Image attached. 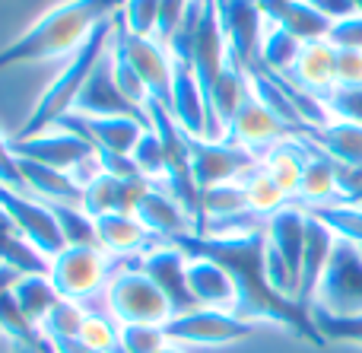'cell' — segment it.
I'll return each instance as SVG.
<instances>
[{
  "label": "cell",
  "instance_id": "obj_1",
  "mask_svg": "<svg viewBox=\"0 0 362 353\" xmlns=\"http://www.w3.org/2000/svg\"><path fill=\"white\" fill-rule=\"evenodd\" d=\"M169 245L181 248L187 258H213L232 274L238 287V306L235 316L245 322H257V318H267V322L286 325L293 335H299L302 341L315 344V347H325V337H321L318 325L312 318V309L302 306L299 299H289L283 293H276L267 280L264 271V245H267V236L264 229L245 236H204V233H185L169 239Z\"/></svg>",
  "mask_w": 362,
  "mask_h": 353
},
{
  "label": "cell",
  "instance_id": "obj_2",
  "mask_svg": "<svg viewBox=\"0 0 362 353\" xmlns=\"http://www.w3.org/2000/svg\"><path fill=\"white\" fill-rule=\"evenodd\" d=\"M124 0H64L38 16L13 45L0 48V74L19 64L74 57L102 19H112Z\"/></svg>",
  "mask_w": 362,
  "mask_h": 353
},
{
  "label": "cell",
  "instance_id": "obj_3",
  "mask_svg": "<svg viewBox=\"0 0 362 353\" xmlns=\"http://www.w3.org/2000/svg\"><path fill=\"white\" fill-rule=\"evenodd\" d=\"M112 35H115V16L112 19H102V23L95 25V32L86 38V45H83V48L70 57V64L61 70V74H57V80L45 89V96L35 102V108L29 112L25 125L19 127L16 140L38 137V134H45V131H54L57 121L67 118V115L74 112L76 99H80L86 80L93 76L95 64H99L102 57L108 54V48H112Z\"/></svg>",
  "mask_w": 362,
  "mask_h": 353
},
{
  "label": "cell",
  "instance_id": "obj_4",
  "mask_svg": "<svg viewBox=\"0 0 362 353\" xmlns=\"http://www.w3.org/2000/svg\"><path fill=\"white\" fill-rule=\"evenodd\" d=\"M312 309L327 316H362V248L353 242L337 239L334 255L325 267L318 290H315Z\"/></svg>",
  "mask_w": 362,
  "mask_h": 353
},
{
  "label": "cell",
  "instance_id": "obj_5",
  "mask_svg": "<svg viewBox=\"0 0 362 353\" xmlns=\"http://www.w3.org/2000/svg\"><path fill=\"white\" fill-rule=\"evenodd\" d=\"M105 303L118 325H165L175 316L169 299L140 271V265L131 267V271L115 274V277L108 280Z\"/></svg>",
  "mask_w": 362,
  "mask_h": 353
},
{
  "label": "cell",
  "instance_id": "obj_6",
  "mask_svg": "<svg viewBox=\"0 0 362 353\" xmlns=\"http://www.w3.org/2000/svg\"><path fill=\"white\" fill-rule=\"evenodd\" d=\"M112 51L121 54L134 70L140 74L150 102H159L172 112V80H175V67H172V54L163 42L144 35H131L124 25L115 19V35H112Z\"/></svg>",
  "mask_w": 362,
  "mask_h": 353
},
{
  "label": "cell",
  "instance_id": "obj_7",
  "mask_svg": "<svg viewBox=\"0 0 362 353\" xmlns=\"http://www.w3.org/2000/svg\"><path fill=\"white\" fill-rule=\"evenodd\" d=\"M108 252H102L99 245H67L61 255L51 258V267H48V277L51 284L57 287L64 299H89L95 296L99 290L108 287Z\"/></svg>",
  "mask_w": 362,
  "mask_h": 353
},
{
  "label": "cell",
  "instance_id": "obj_8",
  "mask_svg": "<svg viewBox=\"0 0 362 353\" xmlns=\"http://www.w3.org/2000/svg\"><path fill=\"white\" fill-rule=\"evenodd\" d=\"M261 156L229 140H206L191 137V172L197 188H216V185H235L248 175Z\"/></svg>",
  "mask_w": 362,
  "mask_h": 353
},
{
  "label": "cell",
  "instance_id": "obj_9",
  "mask_svg": "<svg viewBox=\"0 0 362 353\" xmlns=\"http://www.w3.org/2000/svg\"><path fill=\"white\" fill-rule=\"evenodd\" d=\"M0 207L10 214L16 233L23 236L35 252H42L48 261L67 248V242H64V236H61V226H57V220H54V210H51L48 204H42L38 197L0 185Z\"/></svg>",
  "mask_w": 362,
  "mask_h": 353
},
{
  "label": "cell",
  "instance_id": "obj_10",
  "mask_svg": "<svg viewBox=\"0 0 362 353\" xmlns=\"http://www.w3.org/2000/svg\"><path fill=\"white\" fill-rule=\"evenodd\" d=\"M172 344H204V347H219V344H235L255 331V322H245L235 312L223 309H191L185 316H172L163 325Z\"/></svg>",
  "mask_w": 362,
  "mask_h": 353
},
{
  "label": "cell",
  "instance_id": "obj_11",
  "mask_svg": "<svg viewBox=\"0 0 362 353\" xmlns=\"http://www.w3.org/2000/svg\"><path fill=\"white\" fill-rule=\"evenodd\" d=\"M216 13L235 61L248 74L257 70L261 67V38L267 25V16L257 6V0H216Z\"/></svg>",
  "mask_w": 362,
  "mask_h": 353
},
{
  "label": "cell",
  "instance_id": "obj_12",
  "mask_svg": "<svg viewBox=\"0 0 362 353\" xmlns=\"http://www.w3.org/2000/svg\"><path fill=\"white\" fill-rule=\"evenodd\" d=\"M187 261L191 258H187L181 248L169 245V242H159L156 248H150V252L140 258V271L159 287V293L169 299L175 316H185V312L197 309V303H194V296H191V287H187Z\"/></svg>",
  "mask_w": 362,
  "mask_h": 353
},
{
  "label": "cell",
  "instance_id": "obj_13",
  "mask_svg": "<svg viewBox=\"0 0 362 353\" xmlns=\"http://www.w3.org/2000/svg\"><path fill=\"white\" fill-rule=\"evenodd\" d=\"M248 99H251V76L229 51L223 74L216 76L210 96H206V118H210L206 121V140H223L226 127L232 125V118Z\"/></svg>",
  "mask_w": 362,
  "mask_h": 353
},
{
  "label": "cell",
  "instance_id": "obj_14",
  "mask_svg": "<svg viewBox=\"0 0 362 353\" xmlns=\"http://www.w3.org/2000/svg\"><path fill=\"white\" fill-rule=\"evenodd\" d=\"M74 112L76 115H86V118H118V115H124V118L150 121V115H146L144 108L131 105V102L124 99V93L118 89V83H115L112 48H108V54L95 64L93 76H89L86 86H83V93H80V99H76Z\"/></svg>",
  "mask_w": 362,
  "mask_h": 353
},
{
  "label": "cell",
  "instance_id": "obj_15",
  "mask_svg": "<svg viewBox=\"0 0 362 353\" xmlns=\"http://www.w3.org/2000/svg\"><path fill=\"white\" fill-rule=\"evenodd\" d=\"M13 153L19 159H32V163H42L48 169L57 172H70L76 163H83L86 156H93L95 146L86 137L74 131H45L38 137H25V140H13Z\"/></svg>",
  "mask_w": 362,
  "mask_h": 353
},
{
  "label": "cell",
  "instance_id": "obj_16",
  "mask_svg": "<svg viewBox=\"0 0 362 353\" xmlns=\"http://www.w3.org/2000/svg\"><path fill=\"white\" fill-rule=\"evenodd\" d=\"M226 57H229V42H226L223 23H219L216 13V0H206L204 16H200L197 35H194V48H191V70L197 76L200 89H204V99L210 96L216 76L223 74Z\"/></svg>",
  "mask_w": 362,
  "mask_h": 353
},
{
  "label": "cell",
  "instance_id": "obj_17",
  "mask_svg": "<svg viewBox=\"0 0 362 353\" xmlns=\"http://www.w3.org/2000/svg\"><path fill=\"white\" fill-rule=\"evenodd\" d=\"M286 137H293V131H289V127L283 125L267 105H261V102L255 99V93H251V99L238 108V115L232 118V125L226 127L223 140L238 144V146H245V150L264 156L270 146L280 144V140H286Z\"/></svg>",
  "mask_w": 362,
  "mask_h": 353
},
{
  "label": "cell",
  "instance_id": "obj_18",
  "mask_svg": "<svg viewBox=\"0 0 362 353\" xmlns=\"http://www.w3.org/2000/svg\"><path fill=\"white\" fill-rule=\"evenodd\" d=\"M187 287L191 296L197 303V309H223V312H235L238 306V287L232 280V274L226 271L219 261L213 258H197L187 261Z\"/></svg>",
  "mask_w": 362,
  "mask_h": 353
},
{
  "label": "cell",
  "instance_id": "obj_19",
  "mask_svg": "<svg viewBox=\"0 0 362 353\" xmlns=\"http://www.w3.org/2000/svg\"><path fill=\"white\" fill-rule=\"evenodd\" d=\"M334 70H337V48H334L327 38H315V42H305L296 57L293 70L286 74V80L293 86L305 89V93L318 96V99H327L337 86L334 80ZM283 76V74H280Z\"/></svg>",
  "mask_w": 362,
  "mask_h": 353
},
{
  "label": "cell",
  "instance_id": "obj_20",
  "mask_svg": "<svg viewBox=\"0 0 362 353\" xmlns=\"http://www.w3.org/2000/svg\"><path fill=\"white\" fill-rule=\"evenodd\" d=\"M153 188V182L146 178H115L102 172L86 191H83V204L80 207L86 210L93 220L105 214H134V207L140 204V197Z\"/></svg>",
  "mask_w": 362,
  "mask_h": 353
},
{
  "label": "cell",
  "instance_id": "obj_21",
  "mask_svg": "<svg viewBox=\"0 0 362 353\" xmlns=\"http://www.w3.org/2000/svg\"><path fill=\"white\" fill-rule=\"evenodd\" d=\"M134 216H137L159 242H169L185 233H197V226H194V220L187 216V210L181 207L165 188H159V185H153V188L140 197V204L134 207Z\"/></svg>",
  "mask_w": 362,
  "mask_h": 353
},
{
  "label": "cell",
  "instance_id": "obj_22",
  "mask_svg": "<svg viewBox=\"0 0 362 353\" xmlns=\"http://www.w3.org/2000/svg\"><path fill=\"white\" fill-rule=\"evenodd\" d=\"M305 226H308V210L286 204L276 214L267 216L264 223V236L267 245L280 252V258L286 261V267L296 274V280L302 277V255H305Z\"/></svg>",
  "mask_w": 362,
  "mask_h": 353
},
{
  "label": "cell",
  "instance_id": "obj_23",
  "mask_svg": "<svg viewBox=\"0 0 362 353\" xmlns=\"http://www.w3.org/2000/svg\"><path fill=\"white\" fill-rule=\"evenodd\" d=\"M299 137H305L315 150H321L327 159H334L340 169L346 172L362 169V125L334 118L325 127H305Z\"/></svg>",
  "mask_w": 362,
  "mask_h": 353
},
{
  "label": "cell",
  "instance_id": "obj_24",
  "mask_svg": "<svg viewBox=\"0 0 362 353\" xmlns=\"http://www.w3.org/2000/svg\"><path fill=\"white\" fill-rule=\"evenodd\" d=\"M175 67V80H172V118L187 137H206V99L200 89L197 76H194L191 64L172 61Z\"/></svg>",
  "mask_w": 362,
  "mask_h": 353
},
{
  "label": "cell",
  "instance_id": "obj_25",
  "mask_svg": "<svg viewBox=\"0 0 362 353\" xmlns=\"http://www.w3.org/2000/svg\"><path fill=\"white\" fill-rule=\"evenodd\" d=\"M308 156H312V146H308L305 137L293 134V137L280 140L274 144L267 153L261 156V169L280 185V191L296 201L299 195V185H302V175H305V166H308Z\"/></svg>",
  "mask_w": 362,
  "mask_h": 353
},
{
  "label": "cell",
  "instance_id": "obj_26",
  "mask_svg": "<svg viewBox=\"0 0 362 353\" xmlns=\"http://www.w3.org/2000/svg\"><path fill=\"white\" fill-rule=\"evenodd\" d=\"M296 201H302V207H321V204L346 201L344 169H340L334 159H327L321 150H315V146H312V156H308V166H305V175H302Z\"/></svg>",
  "mask_w": 362,
  "mask_h": 353
},
{
  "label": "cell",
  "instance_id": "obj_27",
  "mask_svg": "<svg viewBox=\"0 0 362 353\" xmlns=\"http://www.w3.org/2000/svg\"><path fill=\"white\" fill-rule=\"evenodd\" d=\"M337 245V236L318 220V216L308 214V226H305V255H302V277H299V303L312 309L315 290H318L321 277H325V267L334 255Z\"/></svg>",
  "mask_w": 362,
  "mask_h": 353
},
{
  "label": "cell",
  "instance_id": "obj_28",
  "mask_svg": "<svg viewBox=\"0 0 362 353\" xmlns=\"http://www.w3.org/2000/svg\"><path fill=\"white\" fill-rule=\"evenodd\" d=\"M95 236H99V248L108 255H140L144 258L153 245L156 236L144 226L134 214H105L95 220Z\"/></svg>",
  "mask_w": 362,
  "mask_h": 353
},
{
  "label": "cell",
  "instance_id": "obj_29",
  "mask_svg": "<svg viewBox=\"0 0 362 353\" xmlns=\"http://www.w3.org/2000/svg\"><path fill=\"white\" fill-rule=\"evenodd\" d=\"M19 175H23L25 191L42 204H74V207L83 204V188H76V182L67 172L48 169L42 163H32V159H19Z\"/></svg>",
  "mask_w": 362,
  "mask_h": 353
},
{
  "label": "cell",
  "instance_id": "obj_30",
  "mask_svg": "<svg viewBox=\"0 0 362 353\" xmlns=\"http://www.w3.org/2000/svg\"><path fill=\"white\" fill-rule=\"evenodd\" d=\"M83 118V127H86V137L95 144V150H108V153H121V156H131L134 146L140 144L146 131H150V121H140V118Z\"/></svg>",
  "mask_w": 362,
  "mask_h": 353
},
{
  "label": "cell",
  "instance_id": "obj_31",
  "mask_svg": "<svg viewBox=\"0 0 362 353\" xmlns=\"http://www.w3.org/2000/svg\"><path fill=\"white\" fill-rule=\"evenodd\" d=\"M10 293L19 303V309H23L38 328H42V322L48 318V312L64 299L61 293H57V287L51 284L48 274H23V277L10 287Z\"/></svg>",
  "mask_w": 362,
  "mask_h": 353
},
{
  "label": "cell",
  "instance_id": "obj_32",
  "mask_svg": "<svg viewBox=\"0 0 362 353\" xmlns=\"http://www.w3.org/2000/svg\"><path fill=\"white\" fill-rule=\"evenodd\" d=\"M270 23L283 25L286 32H293L299 42H315V38H327L331 35V19L321 16L318 10H315L308 0H289V4L276 6L274 13H270Z\"/></svg>",
  "mask_w": 362,
  "mask_h": 353
},
{
  "label": "cell",
  "instance_id": "obj_33",
  "mask_svg": "<svg viewBox=\"0 0 362 353\" xmlns=\"http://www.w3.org/2000/svg\"><path fill=\"white\" fill-rule=\"evenodd\" d=\"M302 45L305 42H299L293 32H286L283 25H276V23L267 19V25H264V38H261V67L270 70V74L286 76L289 70H293L296 57H299Z\"/></svg>",
  "mask_w": 362,
  "mask_h": 353
},
{
  "label": "cell",
  "instance_id": "obj_34",
  "mask_svg": "<svg viewBox=\"0 0 362 353\" xmlns=\"http://www.w3.org/2000/svg\"><path fill=\"white\" fill-rule=\"evenodd\" d=\"M312 216H318L337 239L353 242L362 248V204L337 201V204H321V207H305Z\"/></svg>",
  "mask_w": 362,
  "mask_h": 353
},
{
  "label": "cell",
  "instance_id": "obj_35",
  "mask_svg": "<svg viewBox=\"0 0 362 353\" xmlns=\"http://www.w3.org/2000/svg\"><path fill=\"white\" fill-rule=\"evenodd\" d=\"M238 185H242V191H245L248 210L251 214H257V216H270V214H276L280 207H286L289 204V197L280 191V185H276L274 178L261 169V166H255V169H251Z\"/></svg>",
  "mask_w": 362,
  "mask_h": 353
},
{
  "label": "cell",
  "instance_id": "obj_36",
  "mask_svg": "<svg viewBox=\"0 0 362 353\" xmlns=\"http://www.w3.org/2000/svg\"><path fill=\"white\" fill-rule=\"evenodd\" d=\"M200 210H204V226L216 220H232V216L248 214V201H245L242 185H216V188L200 191Z\"/></svg>",
  "mask_w": 362,
  "mask_h": 353
},
{
  "label": "cell",
  "instance_id": "obj_37",
  "mask_svg": "<svg viewBox=\"0 0 362 353\" xmlns=\"http://www.w3.org/2000/svg\"><path fill=\"white\" fill-rule=\"evenodd\" d=\"M48 207L54 210V220L67 245H99L95 220L83 207H74V204H48Z\"/></svg>",
  "mask_w": 362,
  "mask_h": 353
},
{
  "label": "cell",
  "instance_id": "obj_38",
  "mask_svg": "<svg viewBox=\"0 0 362 353\" xmlns=\"http://www.w3.org/2000/svg\"><path fill=\"white\" fill-rule=\"evenodd\" d=\"M134 163H137L140 175L146 178V182L153 185H163L165 178V169H169V163H165V150H163V140L156 137V131H146L144 137H140V144L134 146Z\"/></svg>",
  "mask_w": 362,
  "mask_h": 353
},
{
  "label": "cell",
  "instance_id": "obj_39",
  "mask_svg": "<svg viewBox=\"0 0 362 353\" xmlns=\"http://www.w3.org/2000/svg\"><path fill=\"white\" fill-rule=\"evenodd\" d=\"M169 344L172 341L163 325H121L118 347L124 353H159Z\"/></svg>",
  "mask_w": 362,
  "mask_h": 353
},
{
  "label": "cell",
  "instance_id": "obj_40",
  "mask_svg": "<svg viewBox=\"0 0 362 353\" xmlns=\"http://www.w3.org/2000/svg\"><path fill=\"white\" fill-rule=\"evenodd\" d=\"M159 6H163V0H124L118 23L131 35L153 38L156 35V23H159Z\"/></svg>",
  "mask_w": 362,
  "mask_h": 353
},
{
  "label": "cell",
  "instance_id": "obj_41",
  "mask_svg": "<svg viewBox=\"0 0 362 353\" xmlns=\"http://www.w3.org/2000/svg\"><path fill=\"white\" fill-rule=\"evenodd\" d=\"M83 322H86V312L80 309V303L61 299V303L48 312V318L42 322V331L51 337V341H57V337H80Z\"/></svg>",
  "mask_w": 362,
  "mask_h": 353
},
{
  "label": "cell",
  "instance_id": "obj_42",
  "mask_svg": "<svg viewBox=\"0 0 362 353\" xmlns=\"http://www.w3.org/2000/svg\"><path fill=\"white\" fill-rule=\"evenodd\" d=\"M312 318L318 325L325 341H340V344H362V316H327V312L312 309Z\"/></svg>",
  "mask_w": 362,
  "mask_h": 353
},
{
  "label": "cell",
  "instance_id": "obj_43",
  "mask_svg": "<svg viewBox=\"0 0 362 353\" xmlns=\"http://www.w3.org/2000/svg\"><path fill=\"white\" fill-rule=\"evenodd\" d=\"M118 337H121V325H115L112 318H105V316L86 312V322H83V328H80V341L86 344V347H93L99 353H112L118 347Z\"/></svg>",
  "mask_w": 362,
  "mask_h": 353
},
{
  "label": "cell",
  "instance_id": "obj_44",
  "mask_svg": "<svg viewBox=\"0 0 362 353\" xmlns=\"http://www.w3.org/2000/svg\"><path fill=\"white\" fill-rule=\"evenodd\" d=\"M112 74H115L118 89L124 93V99L131 102V105H137V108H144L146 112V105H150V93H146L144 80H140L137 70H134L121 54H115V51H112Z\"/></svg>",
  "mask_w": 362,
  "mask_h": 353
},
{
  "label": "cell",
  "instance_id": "obj_45",
  "mask_svg": "<svg viewBox=\"0 0 362 353\" xmlns=\"http://www.w3.org/2000/svg\"><path fill=\"white\" fill-rule=\"evenodd\" d=\"M325 105H327V112H331V118L362 125V86H356V89L334 86V93L325 99Z\"/></svg>",
  "mask_w": 362,
  "mask_h": 353
},
{
  "label": "cell",
  "instance_id": "obj_46",
  "mask_svg": "<svg viewBox=\"0 0 362 353\" xmlns=\"http://www.w3.org/2000/svg\"><path fill=\"white\" fill-rule=\"evenodd\" d=\"M187 10H191V0H163V6H159V23H156V42L169 45L172 35L178 32V25L185 23Z\"/></svg>",
  "mask_w": 362,
  "mask_h": 353
},
{
  "label": "cell",
  "instance_id": "obj_47",
  "mask_svg": "<svg viewBox=\"0 0 362 353\" xmlns=\"http://www.w3.org/2000/svg\"><path fill=\"white\" fill-rule=\"evenodd\" d=\"M327 42H331L337 51H362V13L334 23Z\"/></svg>",
  "mask_w": 362,
  "mask_h": 353
},
{
  "label": "cell",
  "instance_id": "obj_48",
  "mask_svg": "<svg viewBox=\"0 0 362 353\" xmlns=\"http://www.w3.org/2000/svg\"><path fill=\"white\" fill-rule=\"evenodd\" d=\"M334 80L340 89H356L362 86V51H337V70Z\"/></svg>",
  "mask_w": 362,
  "mask_h": 353
},
{
  "label": "cell",
  "instance_id": "obj_49",
  "mask_svg": "<svg viewBox=\"0 0 362 353\" xmlns=\"http://www.w3.org/2000/svg\"><path fill=\"white\" fill-rule=\"evenodd\" d=\"M0 185L29 195L23 185V175H19V159H16V153H13V144L4 137V134H0Z\"/></svg>",
  "mask_w": 362,
  "mask_h": 353
},
{
  "label": "cell",
  "instance_id": "obj_50",
  "mask_svg": "<svg viewBox=\"0 0 362 353\" xmlns=\"http://www.w3.org/2000/svg\"><path fill=\"white\" fill-rule=\"evenodd\" d=\"M99 153V163H102V172L105 175H115V178H144L134 163V156H121V153H108V150H95Z\"/></svg>",
  "mask_w": 362,
  "mask_h": 353
},
{
  "label": "cell",
  "instance_id": "obj_51",
  "mask_svg": "<svg viewBox=\"0 0 362 353\" xmlns=\"http://www.w3.org/2000/svg\"><path fill=\"white\" fill-rule=\"evenodd\" d=\"M308 4H312L315 10L321 13V16L331 19V23H340V19L356 16V13H359L353 0H308Z\"/></svg>",
  "mask_w": 362,
  "mask_h": 353
},
{
  "label": "cell",
  "instance_id": "obj_52",
  "mask_svg": "<svg viewBox=\"0 0 362 353\" xmlns=\"http://www.w3.org/2000/svg\"><path fill=\"white\" fill-rule=\"evenodd\" d=\"M51 344H54L57 353H99V350L86 347L80 337H57V341H51Z\"/></svg>",
  "mask_w": 362,
  "mask_h": 353
},
{
  "label": "cell",
  "instance_id": "obj_53",
  "mask_svg": "<svg viewBox=\"0 0 362 353\" xmlns=\"http://www.w3.org/2000/svg\"><path fill=\"white\" fill-rule=\"evenodd\" d=\"M16 280H19V274L13 271V267H4V265H0V296H4V293L10 290Z\"/></svg>",
  "mask_w": 362,
  "mask_h": 353
},
{
  "label": "cell",
  "instance_id": "obj_54",
  "mask_svg": "<svg viewBox=\"0 0 362 353\" xmlns=\"http://www.w3.org/2000/svg\"><path fill=\"white\" fill-rule=\"evenodd\" d=\"M159 353H181V350H178V344H169V347H163Z\"/></svg>",
  "mask_w": 362,
  "mask_h": 353
},
{
  "label": "cell",
  "instance_id": "obj_55",
  "mask_svg": "<svg viewBox=\"0 0 362 353\" xmlns=\"http://www.w3.org/2000/svg\"><path fill=\"white\" fill-rule=\"evenodd\" d=\"M13 353H38V350H25V347H16Z\"/></svg>",
  "mask_w": 362,
  "mask_h": 353
}]
</instances>
